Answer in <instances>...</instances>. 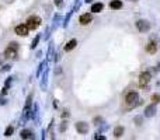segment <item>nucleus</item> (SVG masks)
Masks as SVG:
<instances>
[{
	"label": "nucleus",
	"mask_w": 160,
	"mask_h": 140,
	"mask_svg": "<svg viewBox=\"0 0 160 140\" xmlns=\"http://www.w3.org/2000/svg\"><path fill=\"white\" fill-rule=\"evenodd\" d=\"M41 56H42V53H41V51H38V52H37V57H41Z\"/></svg>",
	"instance_id": "72a5a7b5"
},
{
	"label": "nucleus",
	"mask_w": 160,
	"mask_h": 140,
	"mask_svg": "<svg viewBox=\"0 0 160 140\" xmlns=\"http://www.w3.org/2000/svg\"><path fill=\"white\" fill-rule=\"evenodd\" d=\"M124 130H125V129H124L122 126H117V128L114 129V137H115V139L121 137V136L124 135Z\"/></svg>",
	"instance_id": "f3484780"
},
{
	"label": "nucleus",
	"mask_w": 160,
	"mask_h": 140,
	"mask_svg": "<svg viewBox=\"0 0 160 140\" xmlns=\"http://www.w3.org/2000/svg\"><path fill=\"white\" fill-rule=\"evenodd\" d=\"M28 31H30V28H28L27 24H20V25L16 27V32L18 34V35H21V37L28 35Z\"/></svg>",
	"instance_id": "0eeeda50"
},
{
	"label": "nucleus",
	"mask_w": 160,
	"mask_h": 140,
	"mask_svg": "<svg viewBox=\"0 0 160 140\" xmlns=\"http://www.w3.org/2000/svg\"><path fill=\"white\" fill-rule=\"evenodd\" d=\"M7 91H9V87H7V86H4L3 91H1V95H6V94H7Z\"/></svg>",
	"instance_id": "7c9ffc66"
},
{
	"label": "nucleus",
	"mask_w": 160,
	"mask_h": 140,
	"mask_svg": "<svg viewBox=\"0 0 160 140\" xmlns=\"http://www.w3.org/2000/svg\"><path fill=\"white\" fill-rule=\"evenodd\" d=\"M93 20V16L90 14V13H86V14H82L80 16V18H79V21L82 25H87V24H90Z\"/></svg>",
	"instance_id": "1a4fd4ad"
},
{
	"label": "nucleus",
	"mask_w": 160,
	"mask_h": 140,
	"mask_svg": "<svg viewBox=\"0 0 160 140\" xmlns=\"http://www.w3.org/2000/svg\"><path fill=\"white\" fill-rule=\"evenodd\" d=\"M159 101H160V95H159V94H153V95H152V102H153V104H157Z\"/></svg>",
	"instance_id": "5701e85b"
},
{
	"label": "nucleus",
	"mask_w": 160,
	"mask_h": 140,
	"mask_svg": "<svg viewBox=\"0 0 160 140\" xmlns=\"http://www.w3.org/2000/svg\"><path fill=\"white\" fill-rule=\"evenodd\" d=\"M76 45H77V41H76V39H70L69 42L65 45V51H66V52H70L72 49H75Z\"/></svg>",
	"instance_id": "ddd939ff"
},
{
	"label": "nucleus",
	"mask_w": 160,
	"mask_h": 140,
	"mask_svg": "<svg viewBox=\"0 0 160 140\" xmlns=\"http://www.w3.org/2000/svg\"><path fill=\"white\" fill-rule=\"evenodd\" d=\"M7 101H6V98H3V97H0V105H4Z\"/></svg>",
	"instance_id": "2f4dec72"
},
{
	"label": "nucleus",
	"mask_w": 160,
	"mask_h": 140,
	"mask_svg": "<svg viewBox=\"0 0 160 140\" xmlns=\"http://www.w3.org/2000/svg\"><path fill=\"white\" fill-rule=\"evenodd\" d=\"M67 116H69V112H67V111H63V112H62V118H67Z\"/></svg>",
	"instance_id": "473e14b6"
},
{
	"label": "nucleus",
	"mask_w": 160,
	"mask_h": 140,
	"mask_svg": "<svg viewBox=\"0 0 160 140\" xmlns=\"http://www.w3.org/2000/svg\"><path fill=\"white\" fill-rule=\"evenodd\" d=\"M55 4H56V7L62 9V6H63V1H62V0H55Z\"/></svg>",
	"instance_id": "cd10ccee"
},
{
	"label": "nucleus",
	"mask_w": 160,
	"mask_h": 140,
	"mask_svg": "<svg viewBox=\"0 0 160 140\" xmlns=\"http://www.w3.org/2000/svg\"><path fill=\"white\" fill-rule=\"evenodd\" d=\"M111 9H114V10H119L121 7H122V1L121 0H114V1H111Z\"/></svg>",
	"instance_id": "a211bd4d"
},
{
	"label": "nucleus",
	"mask_w": 160,
	"mask_h": 140,
	"mask_svg": "<svg viewBox=\"0 0 160 140\" xmlns=\"http://www.w3.org/2000/svg\"><path fill=\"white\" fill-rule=\"evenodd\" d=\"M39 24H41V18H39L38 16H31V17H28V18H27V25H28V28H30V30H35V28H38V27H39Z\"/></svg>",
	"instance_id": "7ed1b4c3"
},
{
	"label": "nucleus",
	"mask_w": 160,
	"mask_h": 140,
	"mask_svg": "<svg viewBox=\"0 0 160 140\" xmlns=\"http://www.w3.org/2000/svg\"><path fill=\"white\" fill-rule=\"evenodd\" d=\"M155 115H156V104L152 102V105H149V107L145 109V116H146V118H152V116H155Z\"/></svg>",
	"instance_id": "9d476101"
},
{
	"label": "nucleus",
	"mask_w": 160,
	"mask_h": 140,
	"mask_svg": "<svg viewBox=\"0 0 160 140\" xmlns=\"http://www.w3.org/2000/svg\"><path fill=\"white\" fill-rule=\"evenodd\" d=\"M103 9H104L103 3H96V4H93V6H91V11H93V13H100Z\"/></svg>",
	"instance_id": "6ab92c4d"
},
{
	"label": "nucleus",
	"mask_w": 160,
	"mask_h": 140,
	"mask_svg": "<svg viewBox=\"0 0 160 140\" xmlns=\"http://www.w3.org/2000/svg\"><path fill=\"white\" fill-rule=\"evenodd\" d=\"M21 139H24V140H27V139H34V135H32V132L31 130H28V129H24L21 132Z\"/></svg>",
	"instance_id": "4468645a"
},
{
	"label": "nucleus",
	"mask_w": 160,
	"mask_h": 140,
	"mask_svg": "<svg viewBox=\"0 0 160 140\" xmlns=\"http://www.w3.org/2000/svg\"><path fill=\"white\" fill-rule=\"evenodd\" d=\"M52 30H51V27L49 28H46V31H45V35H44V39H48L49 38V32H51Z\"/></svg>",
	"instance_id": "bb28decb"
},
{
	"label": "nucleus",
	"mask_w": 160,
	"mask_h": 140,
	"mask_svg": "<svg viewBox=\"0 0 160 140\" xmlns=\"http://www.w3.org/2000/svg\"><path fill=\"white\" fill-rule=\"evenodd\" d=\"M46 66H48V60L41 62V65L38 66V70H37V77H39V78H41V76L44 74V72L46 70Z\"/></svg>",
	"instance_id": "f8f14e48"
},
{
	"label": "nucleus",
	"mask_w": 160,
	"mask_h": 140,
	"mask_svg": "<svg viewBox=\"0 0 160 140\" xmlns=\"http://www.w3.org/2000/svg\"><path fill=\"white\" fill-rule=\"evenodd\" d=\"M55 56V46H53V43L52 42H49V46H48V55H46V60L48 62H52L53 57Z\"/></svg>",
	"instance_id": "9b49d317"
},
{
	"label": "nucleus",
	"mask_w": 160,
	"mask_h": 140,
	"mask_svg": "<svg viewBox=\"0 0 160 140\" xmlns=\"http://www.w3.org/2000/svg\"><path fill=\"white\" fill-rule=\"evenodd\" d=\"M91 1H93V0H86V3H91Z\"/></svg>",
	"instance_id": "c9c22d12"
},
{
	"label": "nucleus",
	"mask_w": 160,
	"mask_h": 140,
	"mask_svg": "<svg viewBox=\"0 0 160 140\" xmlns=\"http://www.w3.org/2000/svg\"><path fill=\"white\" fill-rule=\"evenodd\" d=\"M66 129H67V122L63 120V122H62V125H61V128H59V130H61V132H65Z\"/></svg>",
	"instance_id": "b1692460"
},
{
	"label": "nucleus",
	"mask_w": 160,
	"mask_h": 140,
	"mask_svg": "<svg viewBox=\"0 0 160 140\" xmlns=\"http://www.w3.org/2000/svg\"><path fill=\"white\" fill-rule=\"evenodd\" d=\"M6 56H3V55H0V65H1V62H3V59H4Z\"/></svg>",
	"instance_id": "f704fd0d"
},
{
	"label": "nucleus",
	"mask_w": 160,
	"mask_h": 140,
	"mask_svg": "<svg viewBox=\"0 0 160 140\" xmlns=\"http://www.w3.org/2000/svg\"><path fill=\"white\" fill-rule=\"evenodd\" d=\"M146 51H148V53H156V51H157V45L155 42H149L148 43V46H146Z\"/></svg>",
	"instance_id": "dca6fc26"
},
{
	"label": "nucleus",
	"mask_w": 160,
	"mask_h": 140,
	"mask_svg": "<svg viewBox=\"0 0 160 140\" xmlns=\"http://www.w3.org/2000/svg\"><path fill=\"white\" fill-rule=\"evenodd\" d=\"M150 78H152V76H150L149 72H143V73H140V74H139V86L146 87L148 84H149Z\"/></svg>",
	"instance_id": "20e7f679"
},
{
	"label": "nucleus",
	"mask_w": 160,
	"mask_h": 140,
	"mask_svg": "<svg viewBox=\"0 0 160 140\" xmlns=\"http://www.w3.org/2000/svg\"><path fill=\"white\" fill-rule=\"evenodd\" d=\"M61 20H62V17L59 16V14H56L55 17H53V24H52V27H51V30H56L58 27H59V24H61Z\"/></svg>",
	"instance_id": "2eb2a0df"
},
{
	"label": "nucleus",
	"mask_w": 160,
	"mask_h": 140,
	"mask_svg": "<svg viewBox=\"0 0 160 140\" xmlns=\"http://www.w3.org/2000/svg\"><path fill=\"white\" fill-rule=\"evenodd\" d=\"M133 122L136 123V126H140V125L143 123V118H142V116H135V119H133Z\"/></svg>",
	"instance_id": "4be33fe9"
},
{
	"label": "nucleus",
	"mask_w": 160,
	"mask_h": 140,
	"mask_svg": "<svg viewBox=\"0 0 160 140\" xmlns=\"http://www.w3.org/2000/svg\"><path fill=\"white\" fill-rule=\"evenodd\" d=\"M10 69H11V66H10V65H4L3 67H1V72L4 73V72H9Z\"/></svg>",
	"instance_id": "c85d7f7f"
},
{
	"label": "nucleus",
	"mask_w": 160,
	"mask_h": 140,
	"mask_svg": "<svg viewBox=\"0 0 160 140\" xmlns=\"http://www.w3.org/2000/svg\"><path fill=\"white\" fill-rule=\"evenodd\" d=\"M101 123H104V122H103V119L100 118V116H98V118H94V125H96V126H100Z\"/></svg>",
	"instance_id": "393cba45"
},
{
	"label": "nucleus",
	"mask_w": 160,
	"mask_h": 140,
	"mask_svg": "<svg viewBox=\"0 0 160 140\" xmlns=\"http://www.w3.org/2000/svg\"><path fill=\"white\" fill-rule=\"evenodd\" d=\"M48 77H49V69L46 67V70H45L44 74L41 76V90H42V91H45V90L48 88V80H49Z\"/></svg>",
	"instance_id": "423d86ee"
},
{
	"label": "nucleus",
	"mask_w": 160,
	"mask_h": 140,
	"mask_svg": "<svg viewBox=\"0 0 160 140\" xmlns=\"http://www.w3.org/2000/svg\"><path fill=\"white\" fill-rule=\"evenodd\" d=\"M17 51H18V45L16 42H11L7 48H6V51H4V56L7 57V59H16V56H17Z\"/></svg>",
	"instance_id": "f03ea898"
},
{
	"label": "nucleus",
	"mask_w": 160,
	"mask_h": 140,
	"mask_svg": "<svg viewBox=\"0 0 160 140\" xmlns=\"http://www.w3.org/2000/svg\"><path fill=\"white\" fill-rule=\"evenodd\" d=\"M108 128H110V125H108V123H104V125H101V132H104V130H107L108 129Z\"/></svg>",
	"instance_id": "c756f323"
},
{
	"label": "nucleus",
	"mask_w": 160,
	"mask_h": 140,
	"mask_svg": "<svg viewBox=\"0 0 160 140\" xmlns=\"http://www.w3.org/2000/svg\"><path fill=\"white\" fill-rule=\"evenodd\" d=\"M94 139L96 140H106V136H103V135H100V133H96V135H94Z\"/></svg>",
	"instance_id": "a878e982"
},
{
	"label": "nucleus",
	"mask_w": 160,
	"mask_h": 140,
	"mask_svg": "<svg viewBox=\"0 0 160 140\" xmlns=\"http://www.w3.org/2000/svg\"><path fill=\"white\" fill-rule=\"evenodd\" d=\"M125 104H127V107L128 108H135L136 105H139L140 102H139L138 93H135V91L128 93V94L125 95Z\"/></svg>",
	"instance_id": "f257e3e1"
},
{
	"label": "nucleus",
	"mask_w": 160,
	"mask_h": 140,
	"mask_svg": "<svg viewBox=\"0 0 160 140\" xmlns=\"http://www.w3.org/2000/svg\"><path fill=\"white\" fill-rule=\"evenodd\" d=\"M76 130H77L79 133H82V135H86V133L89 132V125H87L86 122H77V123H76Z\"/></svg>",
	"instance_id": "6e6552de"
},
{
	"label": "nucleus",
	"mask_w": 160,
	"mask_h": 140,
	"mask_svg": "<svg viewBox=\"0 0 160 140\" xmlns=\"http://www.w3.org/2000/svg\"><path fill=\"white\" fill-rule=\"evenodd\" d=\"M13 132H14V128H13V126H9V128L6 129V132H4V136H6V137H9V136L13 135Z\"/></svg>",
	"instance_id": "412c9836"
},
{
	"label": "nucleus",
	"mask_w": 160,
	"mask_h": 140,
	"mask_svg": "<svg viewBox=\"0 0 160 140\" xmlns=\"http://www.w3.org/2000/svg\"><path fill=\"white\" fill-rule=\"evenodd\" d=\"M39 39H41V35H37L34 39H32V43H31V49H35L37 48V45L39 42Z\"/></svg>",
	"instance_id": "aec40b11"
},
{
	"label": "nucleus",
	"mask_w": 160,
	"mask_h": 140,
	"mask_svg": "<svg viewBox=\"0 0 160 140\" xmlns=\"http://www.w3.org/2000/svg\"><path fill=\"white\" fill-rule=\"evenodd\" d=\"M136 27L140 32H148L150 30V22L146 20H139V21H136Z\"/></svg>",
	"instance_id": "39448f33"
}]
</instances>
